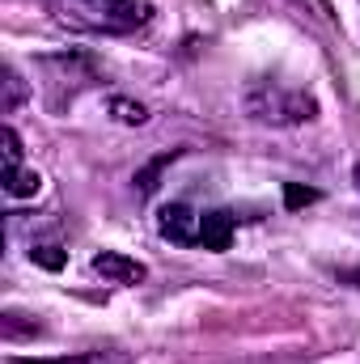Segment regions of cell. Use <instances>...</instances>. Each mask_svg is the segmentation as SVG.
Wrapping results in <instances>:
<instances>
[{
	"mask_svg": "<svg viewBox=\"0 0 360 364\" xmlns=\"http://www.w3.org/2000/svg\"><path fill=\"white\" fill-rule=\"evenodd\" d=\"M55 21L81 34H132L149 21V4L140 0H47Z\"/></svg>",
	"mask_w": 360,
	"mask_h": 364,
	"instance_id": "cell-1",
	"label": "cell"
},
{
	"mask_svg": "<svg viewBox=\"0 0 360 364\" xmlns=\"http://www.w3.org/2000/svg\"><path fill=\"white\" fill-rule=\"evenodd\" d=\"M246 110L263 123H280V127H292V123H305L314 119V97L297 90H280L275 81H259L255 90L246 93Z\"/></svg>",
	"mask_w": 360,
	"mask_h": 364,
	"instance_id": "cell-2",
	"label": "cell"
},
{
	"mask_svg": "<svg viewBox=\"0 0 360 364\" xmlns=\"http://www.w3.org/2000/svg\"><path fill=\"white\" fill-rule=\"evenodd\" d=\"M199 225H203V212H195L191 203H170L157 216V233L174 246H199Z\"/></svg>",
	"mask_w": 360,
	"mask_h": 364,
	"instance_id": "cell-3",
	"label": "cell"
},
{
	"mask_svg": "<svg viewBox=\"0 0 360 364\" xmlns=\"http://www.w3.org/2000/svg\"><path fill=\"white\" fill-rule=\"evenodd\" d=\"M93 275H102L106 284H140L144 275H149V267L144 263H136V259H127V255H119V250H102V255H93Z\"/></svg>",
	"mask_w": 360,
	"mask_h": 364,
	"instance_id": "cell-4",
	"label": "cell"
},
{
	"mask_svg": "<svg viewBox=\"0 0 360 364\" xmlns=\"http://www.w3.org/2000/svg\"><path fill=\"white\" fill-rule=\"evenodd\" d=\"M233 229H238L233 212H203V225H199V246H203V250H229Z\"/></svg>",
	"mask_w": 360,
	"mask_h": 364,
	"instance_id": "cell-5",
	"label": "cell"
},
{
	"mask_svg": "<svg viewBox=\"0 0 360 364\" xmlns=\"http://www.w3.org/2000/svg\"><path fill=\"white\" fill-rule=\"evenodd\" d=\"M38 186H43V178H38L34 170H26V166H4V195H9V199H30V195H38Z\"/></svg>",
	"mask_w": 360,
	"mask_h": 364,
	"instance_id": "cell-6",
	"label": "cell"
},
{
	"mask_svg": "<svg viewBox=\"0 0 360 364\" xmlns=\"http://www.w3.org/2000/svg\"><path fill=\"white\" fill-rule=\"evenodd\" d=\"M51 364H132V352H123V348H85L77 356H55Z\"/></svg>",
	"mask_w": 360,
	"mask_h": 364,
	"instance_id": "cell-7",
	"label": "cell"
},
{
	"mask_svg": "<svg viewBox=\"0 0 360 364\" xmlns=\"http://www.w3.org/2000/svg\"><path fill=\"white\" fill-rule=\"evenodd\" d=\"M110 114H115L119 123H136V127L149 119V110H144L140 102H127V97H110Z\"/></svg>",
	"mask_w": 360,
	"mask_h": 364,
	"instance_id": "cell-8",
	"label": "cell"
},
{
	"mask_svg": "<svg viewBox=\"0 0 360 364\" xmlns=\"http://www.w3.org/2000/svg\"><path fill=\"white\" fill-rule=\"evenodd\" d=\"M30 259H34V263H38V267H47V272H60V267H64V259H68V255H64V250H60V246H55V242H38V246H34V250H30Z\"/></svg>",
	"mask_w": 360,
	"mask_h": 364,
	"instance_id": "cell-9",
	"label": "cell"
},
{
	"mask_svg": "<svg viewBox=\"0 0 360 364\" xmlns=\"http://www.w3.org/2000/svg\"><path fill=\"white\" fill-rule=\"evenodd\" d=\"M4 110H17V102L26 97V85H21V77L13 73V68H4Z\"/></svg>",
	"mask_w": 360,
	"mask_h": 364,
	"instance_id": "cell-10",
	"label": "cell"
},
{
	"mask_svg": "<svg viewBox=\"0 0 360 364\" xmlns=\"http://www.w3.org/2000/svg\"><path fill=\"white\" fill-rule=\"evenodd\" d=\"M318 195L314 191H301V186H288V208H301V203H314Z\"/></svg>",
	"mask_w": 360,
	"mask_h": 364,
	"instance_id": "cell-11",
	"label": "cell"
},
{
	"mask_svg": "<svg viewBox=\"0 0 360 364\" xmlns=\"http://www.w3.org/2000/svg\"><path fill=\"white\" fill-rule=\"evenodd\" d=\"M356 186H360V166H356Z\"/></svg>",
	"mask_w": 360,
	"mask_h": 364,
	"instance_id": "cell-12",
	"label": "cell"
}]
</instances>
